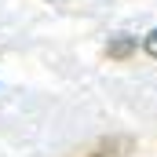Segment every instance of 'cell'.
<instances>
[{"instance_id": "6da1fadb", "label": "cell", "mask_w": 157, "mask_h": 157, "mask_svg": "<svg viewBox=\"0 0 157 157\" xmlns=\"http://www.w3.org/2000/svg\"><path fill=\"white\" fill-rule=\"evenodd\" d=\"M135 154V139L132 135H102L88 146H77L66 157H132Z\"/></svg>"}, {"instance_id": "7a4b0ae2", "label": "cell", "mask_w": 157, "mask_h": 157, "mask_svg": "<svg viewBox=\"0 0 157 157\" xmlns=\"http://www.w3.org/2000/svg\"><path fill=\"white\" fill-rule=\"evenodd\" d=\"M135 51H139V37H132V33H117V37L106 40V59L110 62H128Z\"/></svg>"}, {"instance_id": "3957f363", "label": "cell", "mask_w": 157, "mask_h": 157, "mask_svg": "<svg viewBox=\"0 0 157 157\" xmlns=\"http://www.w3.org/2000/svg\"><path fill=\"white\" fill-rule=\"evenodd\" d=\"M143 51H146L150 59H157V29H150V33L143 37Z\"/></svg>"}]
</instances>
